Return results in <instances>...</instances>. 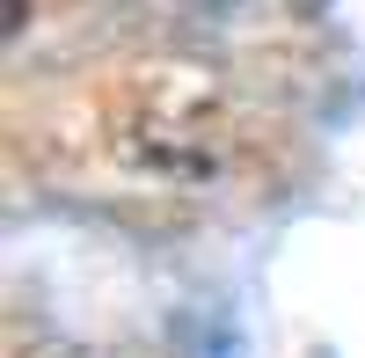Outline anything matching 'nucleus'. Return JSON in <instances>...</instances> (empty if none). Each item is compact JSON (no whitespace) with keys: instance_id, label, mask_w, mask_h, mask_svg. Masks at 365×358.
<instances>
[{"instance_id":"1","label":"nucleus","mask_w":365,"mask_h":358,"mask_svg":"<svg viewBox=\"0 0 365 358\" xmlns=\"http://www.w3.org/2000/svg\"><path fill=\"white\" fill-rule=\"evenodd\" d=\"M117 161L168 190H212L234 175V132L197 103H132L110 125Z\"/></svg>"},{"instance_id":"2","label":"nucleus","mask_w":365,"mask_h":358,"mask_svg":"<svg viewBox=\"0 0 365 358\" xmlns=\"http://www.w3.org/2000/svg\"><path fill=\"white\" fill-rule=\"evenodd\" d=\"M161 22H175V29H197V37H227V29H249V22H263L278 0H146Z\"/></svg>"},{"instance_id":"3","label":"nucleus","mask_w":365,"mask_h":358,"mask_svg":"<svg viewBox=\"0 0 365 358\" xmlns=\"http://www.w3.org/2000/svg\"><path fill=\"white\" fill-rule=\"evenodd\" d=\"M15 358H117V351L81 344V337H22V344H15Z\"/></svg>"}]
</instances>
